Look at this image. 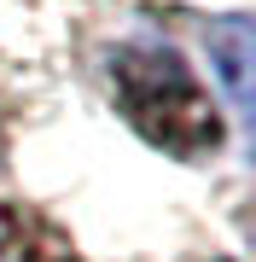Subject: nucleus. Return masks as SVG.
<instances>
[{
  "mask_svg": "<svg viewBox=\"0 0 256 262\" xmlns=\"http://www.w3.org/2000/svg\"><path fill=\"white\" fill-rule=\"evenodd\" d=\"M18 233H24V222L18 215H0V262H76L70 256V245H47V251H29V245H18Z\"/></svg>",
  "mask_w": 256,
  "mask_h": 262,
  "instance_id": "2",
  "label": "nucleus"
},
{
  "mask_svg": "<svg viewBox=\"0 0 256 262\" xmlns=\"http://www.w3.org/2000/svg\"><path fill=\"white\" fill-rule=\"evenodd\" d=\"M117 94H123L134 128L146 140L180 151V158H198V151H210L221 140L210 99L198 94V82L187 76V64L175 53H123Z\"/></svg>",
  "mask_w": 256,
  "mask_h": 262,
  "instance_id": "1",
  "label": "nucleus"
}]
</instances>
